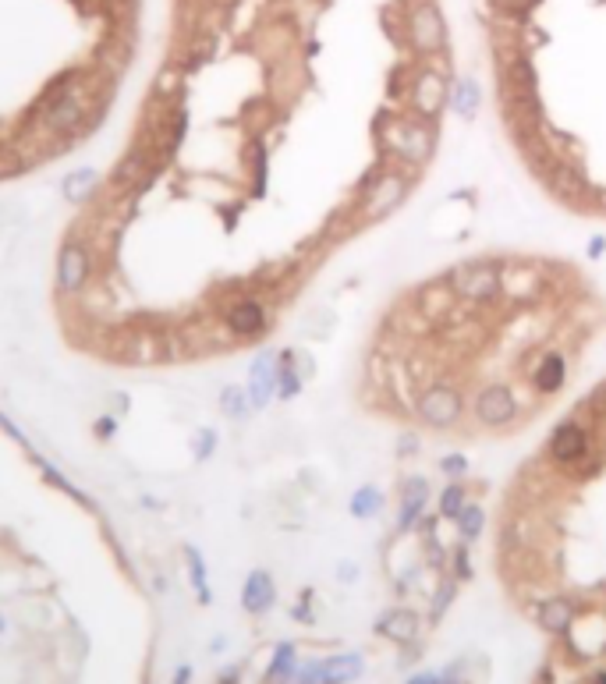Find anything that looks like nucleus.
I'll list each match as a JSON object with an SVG mask.
<instances>
[{
    "label": "nucleus",
    "mask_w": 606,
    "mask_h": 684,
    "mask_svg": "<svg viewBox=\"0 0 606 684\" xmlns=\"http://www.w3.org/2000/svg\"><path fill=\"white\" fill-rule=\"evenodd\" d=\"M93 89L78 75H68L50 86V96L43 100V114H39V128L47 135H71L82 128L93 107Z\"/></svg>",
    "instance_id": "nucleus-1"
},
{
    "label": "nucleus",
    "mask_w": 606,
    "mask_h": 684,
    "mask_svg": "<svg viewBox=\"0 0 606 684\" xmlns=\"http://www.w3.org/2000/svg\"><path fill=\"white\" fill-rule=\"evenodd\" d=\"M0 426L8 429V433H11V440H15V444H22L25 451H29V440H25V433H22V429H18L15 422H11V419H8V415H4V412H0Z\"/></svg>",
    "instance_id": "nucleus-35"
},
{
    "label": "nucleus",
    "mask_w": 606,
    "mask_h": 684,
    "mask_svg": "<svg viewBox=\"0 0 606 684\" xmlns=\"http://www.w3.org/2000/svg\"><path fill=\"white\" fill-rule=\"evenodd\" d=\"M185 564H188V582H192L199 603H202V607H210L213 589H210V578H206V560H202L199 546H185Z\"/></svg>",
    "instance_id": "nucleus-24"
},
{
    "label": "nucleus",
    "mask_w": 606,
    "mask_h": 684,
    "mask_svg": "<svg viewBox=\"0 0 606 684\" xmlns=\"http://www.w3.org/2000/svg\"><path fill=\"white\" fill-rule=\"evenodd\" d=\"M217 684H241V667L234 663V667H227L224 674L217 677Z\"/></svg>",
    "instance_id": "nucleus-37"
},
{
    "label": "nucleus",
    "mask_w": 606,
    "mask_h": 684,
    "mask_svg": "<svg viewBox=\"0 0 606 684\" xmlns=\"http://www.w3.org/2000/svg\"><path fill=\"white\" fill-rule=\"evenodd\" d=\"M447 107L461 117V121H475L482 110V82L475 75H461L458 82H451V100Z\"/></svg>",
    "instance_id": "nucleus-18"
},
{
    "label": "nucleus",
    "mask_w": 606,
    "mask_h": 684,
    "mask_svg": "<svg viewBox=\"0 0 606 684\" xmlns=\"http://www.w3.org/2000/svg\"><path fill=\"white\" fill-rule=\"evenodd\" d=\"M454 529H458V539L461 543L472 546L475 539L486 532V511H482V504H475V500H468L465 511L458 514V521H454Z\"/></svg>",
    "instance_id": "nucleus-26"
},
{
    "label": "nucleus",
    "mask_w": 606,
    "mask_h": 684,
    "mask_svg": "<svg viewBox=\"0 0 606 684\" xmlns=\"http://www.w3.org/2000/svg\"><path fill=\"white\" fill-rule=\"evenodd\" d=\"M429 497H433V486H429L426 475H419V472L404 475L401 504H397V521H394L397 536H408V532H415V525H419L422 514H426V507H429Z\"/></svg>",
    "instance_id": "nucleus-11"
},
{
    "label": "nucleus",
    "mask_w": 606,
    "mask_h": 684,
    "mask_svg": "<svg viewBox=\"0 0 606 684\" xmlns=\"http://www.w3.org/2000/svg\"><path fill=\"white\" fill-rule=\"evenodd\" d=\"M15 171V164L8 160V153H0V174H11Z\"/></svg>",
    "instance_id": "nucleus-41"
},
{
    "label": "nucleus",
    "mask_w": 606,
    "mask_h": 684,
    "mask_svg": "<svg viewBox=\"0 0 606 684\" xmlns=\"http://www.w3.org/2000/svg\"><path fill=\"white\" fill-rule=\"evenodd\" d=\"M249 401L252 408H266L277 397V351H259L249 366Z\"/></svg>",
    "instance_id": "nucleus-14"
},
{
    "label": "nucleus",
    "mask_w": 606,
    "mask_h": 684,
    "mask_svg": "<svg viewBox=\"0 0 606 684\" xmlns=\"http://www.w3.org/2000/svg\"><path fill=\"white\" fill-rule=\"evenodd\" d=\"M217 444H220V436H217V429H199V436H195V444H192V454H195V461H210L213 454H217Z\"/></svg>",
    "instance_id": "nucleus-30"
},
{
    "label": "nucleus",
    "mask_w": 606,
    "mask_h": 684,
    "mask_svg": "<svg viewBox=\"0 0 606 684\" xmlns=\"http://www.w3.org/2000/svg\"><path fill=\"white\" fill-rule=\"evenodd\" d=\"M451 100V82H447V71L436 68V64H422L415 71L412 86H408V103H412V114L422 121H436V117L447 110Z\"/></svg>",
    "instance_id": "nucleus-6"
},
{
    "label": "nucleus",
    "mask_w": 606,
    "mask_h": 684,
    "mask_svg": "<svg viewBox=\"0 0 606 684\" xmlns=\"http://www.w3.org/2000/svg\"><path fill=\"white\" fill-rule=\"evenodd\" d=\"M454 596H458V578L443 571V578L436 582V592H433V607H429V621L440 624V621H443V614L451 610Z\"/></svg>",
    "instance_id": "nucleus-27"
},
{
    "label": "nucleus",
    "mask_w": 606,
    "mask_h": 684,
    "mask_svg": "<svg viewBox=\"0 0 606 684\" xmlns=\"http://www.w3.org/2000/svg\"><path fill=\"white\" fill-rule=\"evenodd\" d=\"M96 188H100V174L86 167V171H71L68 178H64L61 192L71 206H82V203H89V195H93Z\"/></svg>",
    "instance_id": "nucleus-22"
},
{
    "label": "nucleus",
    "mask_w": 606,
    "mask_h": 684,
    "mask_svg": "<svg viewBox=\"0 0 606 684\" xmlns=\"http://www.w3.org/2000/svg\"><path fill=\"white\" fill-rule=\"evenodd\" d=\"M440 475H447L451 482H465V475H468V458L465 454H443L440 458Z\"/></svg>",
    "instance_id": "nucleus-31"
},
{
    "label": "nucleus",
    "mask_w": 606,
    "mask_h": 684,
    "mask_svg": "<svg viewBox=\"0 0 606 684\" xmlns=\"http://www.w3.org/2000/svg\"><path fill=\"white\" fill-rule=\"evenodd\" d=\"M0 635H4V617H0Z\"/></svg>",
    "instance_id": "nucleus-43"
},
{
    "label": "nucleus",
    "mask_w": 606,
    "mask_h": 684,
    "mask_svg": "<svg viewBox=\"0 0 606 684\" xmlns=\"http://www.w3.org/2000/svg\"><path fill=\"white\" fill-rule=\"evenodd\" d=\"M603 252H606V238L603 234H596V238L589 241V259H599Z\"/></svg>",
    "instance_id": "nucleus-38"
},
{
    "label": "nucleus",
    "mask_w": 606,
    "mask_h": 684,
    "mask_svg": "<svg viewBox=\"0 0 606 684\" xmlns=\"http://www.w3.org/2000/svg\"><path fill=\"white\" fill-rule=\"evenodd\" d=\"M220 412H224L231 422L249 419V415L256 412V408H252V401H249V390L238 387V383H231V387L220 390Z\"/></svg>",
    "instance_id": "nucleus-25"
},
{
    "label": "nucleus",
    "mask_w": 606,
    "mask_h": 684,
    "mask_svg": "<svg viewBox=\"0 0 606 684\" xmlns=\"http://www.w3.org/2000/svg\"><path fill=\"white\" fill-rule=\"evenodd\" d=\"M596 684H606V674H596Z\"/></svg>",
    "instance_id": "nucleus-42"
},
{
    "label": "nucleus",
    "mask_w": 606,
    "mask_h": 684,
    "mask_svg": "<svg viewBox=\"0 0 606 684\" xmlns=\"http://www.w3.org/2000/svg\"><path fill=\"white\" fill-rule=\"evenodd\" d=\"M298 667H302L298 646L295 642H280L270 656V667H266V674H263V684H291L298 674Z\"/></svg>",
    "instance_id": "nucleus-20"
},
{
    "label": "nucleus",
    "mask_w": 606,
    "mask_h": 684,
    "mask_svg": "<svg viewBox=\"0 0 606 684\" xmlns=\"http://www.w3.org/2000/svg\"><path fill=\"white\" fill-rule=\"evenodd\" d=\"M149 149H132V153L121 160V167L114 171V192H139V178L142 181H153V174H146L149 171Z\"/></svg>",
    "instance_id": "nucleus-19"
},
{
    "label": "nucleus",
    "mask_w": 606,
    "mask_h": 684,
    "mask_svg": "<svg viewBox=\"0 0 606 684\" xmlns=\"http://www.w3.org/2000/svg\"><path fill=\"white\" fill-rule=\"evenodd\" d=\"M93 280V252L82 241H64L57 252V291L64 298H75L89 288Z\"/></svg>",
    "instance_id": "nucleus-9"
},
{
    "label": "nucleus",
    "mask_w": 606,
    "mask_h": 684,
    "mask_svg": "<svg viewBox=\"0 0 606 684\" xmlns=\"http://www.w3.org/2000/svg\"><path fill=\"white\" fill-rule=\"evenodd\" d=\"M575 603L568 596H550L536 607V624L546 631V635H568L575 628Z\"/></svg>",
    "instance_id": "nucleus-17"
},
{
    "label": "nucleus",
    "mask_w": 606,
    "mask_h": 684,
    "mask_svg": "<svg viewBox=\"0 0 606 684\" xmlns=\"http://www.w3.org/2000/svg\"><path fill=\"white\" fill-rule=\"evenodd\" d=\"M397 454H401V458H404V454H419V436L404 433L401 440H397Z\"/></svg>",
    "instance_id": "nucleus-36"
},
{
    "label": "nucleus",
    "mask_w": 606,
    "mask_h": 684,
    "mask_svg": "<svg viewBox=\"0 0 606 684\" xmlns=\"http://www.w3.org/2000/svg\"><path fill=\"white\" fill-rule=\"evenodd\" d=\"M93 433H96V440H110V436L117 433V419H110V415H100V419L93 422Z\"/></svg>",
    "instance_id": "nucleus-33"
},
{
    "label": "nucleus",
    "mask_w": 606,
    "mask_h": 684,
    "mask_svg": "<svg viewBox=\"0 0 606 684\" xmlns=\"http://www.w3.org/2000/svg\"><path fill=\"white\" fill-rule=\"evenodd\" d=\"M447 280L454 295H461L465 302H493L504 291V270L497 263H461Z\"/></svg>",
    "instance_id": "nucleus-8"
},
{
    "label": "nucleus",
    "mask_w": 606,
    "mask_h": 684,
    "mask_svg": "<svg viewBox=\"0 0 606 684\" xmlns=\"http://www.w3.org/2000/svg\"><path fill=\"white\" fill-rule=\"evenodd\" d=\"M532 390L543 397H553L560 394V390L568 387V358L560 355V351H543L536 362V369H532Z\"/></svg>",
    "instance_id": "nucleus-16"
},
{
    "label": "nucleus",
    "mask_w": 606,
    "mask_h": 684,
    "mask_svg": "<svg viewBox=\"0 0 606 684\" xmlns=\"http://www.w3.org/2000/svg\"><path fill=\"white\" fill-rule=\"evenodd\" d=\"M404 684H443V674L440 670H419V674H412Z\"/></svg>",
    "instance_id": "nucleus-34"
},
{
    "label": "nucleus",
    "mask_w": 606,
    "mask_h": 684,
    "mask_svg": "<svg viewBox=\"0 0 606 684\" xmlns=\"http://www.w3.org/2000/svg\"><path fill=\"white\" fill-rule=\"evenodd\" d=\"M273 607H277V582H273V575L263 568L249 571V578L241 585V610L252 617H263Z\"/></svg>",
    "instance_id": "nucleus-15"
},
{
    "label": "nucleus",
    "mask_w": 606,
    "mask_h": 684,
    "mask_svg": "<svg viewBox=\"0 0 606 684\" xmlns=\"http://www.w3.org/2000/svg\"><path fill=\"white\" fill-rule=\"evenodd\" d=\"M383 146L394 156H401L404 164L422 167L429 164V156L436 153V132L433 121H422V117H397L394 125L383 128Z\"/></svg>",
    "instance_id": "nucleus-2"
},
{
    "label": "nucleus",
    "mask_w": 606,
    "mask_h": 684,
    "mask_svg": "<svg viewBox=\"0 0 606 684\" xmlns=\"http://www.w3.org/2000/svg\"><path fill=\"white\" fill-rule=\"evenodd\" d=\"M224 330L238 341H252V337H263L270 330V312L259 298H238V302L227 305L224 312Z\"/></svg>",
    "instance_id": "nucleus-12"
},
{
    "label": "nucleus",
    "mask_w": 606,
    "mask_h": 684,
    "mask_svg": "<svg viewBox=\"0 0 606 684\" xmlns=\"http://www.w3.org/2000/svg\"><path fill=\"white\" fill-rule=\"evenodd\" d=\"M589 451H592L589 429H585L582 422H575V419L560 422V426L550 433V444H546V454H550V461L557 468L582 465V461L589 458Z\"/></svg>",
    "instance_id": "nucleus-10"
},
{
    "label": "nucleus",
    "mask_w": 606,
    "mask_h": 684,
    "mask_svg": "<svg viewBox=\"0 0 606 684\" xmlns=\"http://www.w3.org/2000/svg\"><path fill=\"white\" fill-rule=\"evenodd\" d=\"M468 486L465 482H447L440 493H436V514H440V521H458V514L465 511L468 504Z\"/></svg>",
    "instance_id": "nucleus-23"
},
{
    "label": "nucleus",
    "mask_w": 606,
    "mask_h": 684,
    "mask_svg": "<svg viewBox=\"0 0 606 684\" xmlns=\"http://www.w3.org/2000/svg\"><path fill=\"white\" fill-rule=\"evenodd\" d=\"M36 465H39V472H43V479H47V482H54L57 490H64V493H68V497L75 500V504L93 507V500H89L86 493H78V486H75V482H68V479H64V475L57 472L54 465H47V461H43V458H36Z\"/></svg>",
    "instance_id": "nucleus-28"
},
{
    "label": "nucleus",
    "mask_w": 606,
    "mask_h": 684,
    "mask_svg": "<svg viewBox=\"0 0 606 684\" xmlns=\"http://www.w3.org/2000/svg\"><path fill=\"white\" fill-rule=\"evenodd\" d=\"M408 192H412V178L404 171H380L376 178H369L366 192H362V206H358V213H362V220L366 224H373V220H383L390 217L394 210H401V203L408 199Z\"/></svg>",
    "instance_id": "nucleus-3"
},
{
    "label": "nucleus",
    "mask_w": 606,
    "mask_h": 684,
    "mask_svg": "<svg viewBox=\"0 0 606 684\" xmlns=\"http://www.w3.org/2000/svg\"><path fill=\"white\" fill-rule=\"evenodd\" d=\"M192 681V667H188V663H181L178 670H174V681L171 684H188Z\"/></svg>",
    "instance_id": "nucleus-40"
},
{
    "label": "nucleus",
    "mask_w": 606,
    "mask_h": 684,
    "mask_svg": "<svg viewBox=\"0 0 606 684\" xmlns=\"http://www.w3.org/2000/svg\"><path fill=\"white\" fill-rule=\"evenodd\" d=\"M465 394L454 383H429L415 401V415L429 429H454L465 419Z\"/></svg>",
    "instance_id": "nucleus-4"
},
{
    "label": "nucleus",
    "mask_w": 606,
    "mask_h": 684,
    "mask_svg": "<svg viewBox=\"0 0 606 684\" xmlns=\"http://www.w3.org/2000/svg\"><path fill=\"white\" fill-rule=\"evenodd\" d=\"M291 614H295L298 621H312V614H309V592H305V596H302V603H298V607L291 610Z\"/></svg>",
    "instance_id": "nucleus-39"
},
{
    "label": "nucleus",
    "mask_w": 606,
    "mask_h": 684,
    "mask_svg": "<svg viewBox=\"0 0 606 684\" xmlns=\"http://www.w3.org/2000/svg\"><path fill=\"white\" fill-rule=\"evenodd\" d=\"M472 419L479 422L482 429H507L521 419V401L514 394L511 383H486L479 387V394L472 397L468 405Z\"/></svg>",
    "instance_id": "nucleus-5"
},
{
    "label": "nucleus",
    "mask_w": 606,
    "mask_h": 684,
    "mask_svg": "<svg viewBox=\"0 0 606 684\" xmlns=\"http://www.w3.org/2000/svg\"><path fill=\"white\" fill-rule=\"evenodd\" d=\"M358 575H362V568H358L355 560H341V564H337V582L341 585H355Z\"/></svg>",
    "instance_id": "nucleus-32"
},
{
    "label": "nucleus",
    "mask_w": 606,
    "mask_h": 684,
    "mask_svg": "<svg viewBox=\"0 0 606 684\" xmlns=\"http://www.w3.org/2000/svg\"><path fill=\"white\" fill-rule=\"evenodd\" d=\"M408 43L419 57H436L447 47V22L433 0H419L408 11Z\"/></svg>",
    "instance_id": "nucleus-7"
},
{
    "label": "nucleus",
    "mask_w": 606,
    "mask_h": 684,
    "mask_svg": "<svg viewBox=\"0 0 606 684\" xmlns=\"http://www.w3.org/2000/svg\"><path fill=\"white\" fill-rule=\"evenodd\" d=\"M387 507V497H383V490L380 486H373V482H366V486H358L355 493H351V500H348V514L355 521H369V518H376V514Z\"/></svg>",
    "instance_id": "nucleus-21"
},
{
    "label": "nucleus",
    "mask_w": 606,
    "mask_h": 684,
    "mask_svg": "<svg viewBox=\"0 0 606 684\" xmlns=\"http://www.w3.org/2000/svg\"><path fill=\"white\" fill-rule=\"evenodd\" d=\"M447 564H451V575L458 578V582H468V578H472V550H468V543L458 539V546L451 550V560H447Z\"/></svg>",
    "instance_id": "nucleus-29"
},
{
    "label": "nucleus",
    "mask_w": 606,
    "mask_h": 684,
    "mask_svg": "<svg viewBox=\"0 0 606 684\" xmlns=\"http://www.w3.org/2000/svg\"><path fill=\"white\" fill-rule=\"evenodd\" d=\"M373 631L387 642H394V646H412L422 635V617L412 607H390L373 621Z\"/></svg>",
    "instance_id": "nucleus-13"
}]
</instances>
